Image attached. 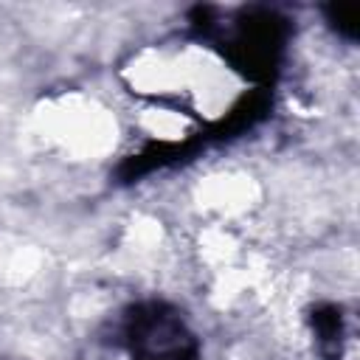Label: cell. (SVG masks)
<instances>
[{"label": "cell", "mask_w": 360, "mask_h": 360, "mask_svg": "<svg viewBox=\"0 0 360 360\" xmlns=\"http://www.w3.org/2000/svg\"><path fill=\"white\" fill-rule=\"evenodd\" d=\"M326 20L332 22V28L340 37H346V39H357L360 37V17H357L354 8L332 3V6H326Z\"/></svg>", "instance_id": "cell-6"}, {"label": "cell", "mask_w": 360, "mask_h": 360, "mask_svg": "<svg viewBox=\"0 0 360 360\" xmlns=\"http://www.w3.org/2000/svg\"><path fill=\"white\" fill-rule=\"evenodd\" d=\"M290 25L273 8H245L236 17L233 37L225 39V59L253 82H270L278 70Z\"/></svg>", "instance_id": "cell-1"}, {"label": "cell", "mask_w": 360, "mask_h": 360, "mask_svg": "<svg viewBox=\"0 0 360 360\" xmlns=\"http://www.w3.org/2000/svg\"><path fill=\"white\" fill-rule=\"evenodd\" d=\"M205 146V138L197 135V138H188L183 143H172V141H160V143H149L146 149H141L138 155H129L121 169H118V180L121 183H132L155 169H163V166H172V163H180V160H188L194 158L200 149Z\"/></svg>", "instance_id": "cell-3"}, {"label": "cell", "mask_w": 360, "mask_h": 360, "mask_svg": "<svg viewBox=\"0 0 360 360\" xmlns=\"http://www.w3.org/2000/svg\"><path fill=\"white\" fill-rule=\"evenodd\" d=\"M309 321H312V329H315V338H318L321 349L329 357L340 354V340H343V315H340V309L332 307V304H321V307L312 309Z\"/></svg>", "instance_id": "cell-5"}, {"label": "cell", "mask_w": 360, "mask_h": 360, "mask_svg": "<svg viewBox=\"0 0 360 360\" xmlns=\"http://www.w3.org/2000/svg\"><path fill=\"white\" fill-rule=\"evenodd\" d=\"M270 104H273V98H270V90H267V87L250 90L248 96H242V98L225 112L222 121H217L208 132H202L205 143H208V141H228V138H236V135L253 129V127L270 112Z\"/></svg>", "instance_id": "cell-4"}, {"label": "cell", "mask_w": 360, "mask_h": 360, "mask_svg": "<svg viewBox=\"0 0 360 360\" xmlns=\"http://www.w3.org/2000/svg\"><path fill=\"white\" fill-rule=\"evenodd\" d=\"M124 340L132 360H200V346L183 318L158 301L138 304L127 312Z\"/></svg>", "instance_id": "cell-2"}]
</instances>
